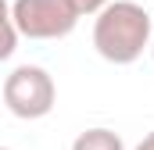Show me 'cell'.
I'll list each match as a JSON object with an SVG mask.
<instances>
[{"label": "cell", "instance_id": "obj_1", "mask_svg": "<svg viewBox=\"0 0 154 150\" xmlns=\"http://www.w3.org/2000/svg\"><path fill=\"white\" fill-rule=\"evenodd\" d=\"M154 36L151 14L136 0H111L93 18V50L111 64H133Z\"/></svg>", "mask_w": 154, "mask_h": 150}, {"label": "cell", "instance_id": "obj_2", "mask_svg": "<svg viewBox=\"0 0 154 150\" xmlns=\"http://www.w3.org/2000/svg\"><path fill=\"white\" fill-rule=\"evenodd\" d=\"M57 104V89L47 68L39 64H18L14 72L4 79V107L22 118V122H36L47 118Z\"/></svg>", "mask_w": 154, "mask_h": 150}, {"label": "cell", "instance_id": "obj_3", "mask_svg": "<svg viewBox=\"0 0 154 150\" xmlns=\"http://www.w3.org/2000/svg\"><path fill=\"white\" fill-rule=\"evenodd\" d=\"M11 22L18 39H65L79 25V14L68 0H14Z\"/></svg>", "mask_w": 154, "mask_h": 150}, {"label": "cell", "instance_id": "obj_4", "mask_svg": "<svg viewBox=\"0 0 154 150\" xmlns=\"http://www.w3.org/2000/svg\"><path fill=\"white\" fill-rule=\"evenodd\" d=\"M72 150H125L122 143V136L111 132V129H86V132H79Z\"/></svg>", "mask_w": 154, "mask_h": 150}, {"label": "cell", "instance_id": "obj_5", "mask_svg": "<svg viewBox=\"0 0 154 150\" xmlns=\"http://www.w3.org/2000/svg\"><path fill=\"white\" fill-rule=\"evenodd\" d=\"M18 50V29L11 22V4L0 0V61H7Z\"/></svg>", "mask_w": 154, "mask_h": 150}, {"label": "cell", "instance_id": "obj_6", "mask_svg": "<svg viewBox=\"0 0 154 150\" xmlns=\"http://www.w3.org/2000/svg\"><path fill=\"white\" fill-rule=\"evenodd\" d=\"M68 4L75 7V14H79V18H82V14H93V18H97V14H100V11H104L111 0H68Z\"/></svg>", "mask_w": 154, "mask_h": 150}, {"label": "cell", "instance_id": "obj_7", "mask_svg": "<svg viewBox=\"0 0 154 150\" xmlns=\"http://www.w3.org/2000/svg\"><path fill=\"white\" fill-rule=\"evenodd\" d=\"M133 150H154V132H147V136H143V140H140Z\"/></svg>", "mask_w": 154, "mask_h": 150}, {"label": "cell", "instance_id": "obj_8", "mask_svg": "<svg viewBox=\"0 0 154 150\" xmlns=\"http://www.w3.org/2000/svg\"><path fill=\"white\" fill-rule=\"evenodd\" d=\"M151 57H154V36H151Z\"/></svg>", "mask_w": 154, "mask_h": 150}, {"label": "cell", "instance_id": "obj_9", "mask_svg": "<svg viewBox=\"0 0 154 150\" xmlns=\"http://www.w3.org/2000/svg\"><path fill=\"white\" fill-rule=\"evenodd\" d=\"M0 150H11V147H0Z\"/></svg>", "mask_w": 154, "mask_h": 150}]
</instances>
